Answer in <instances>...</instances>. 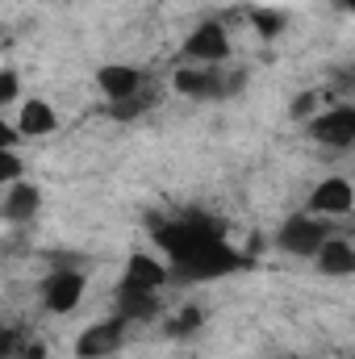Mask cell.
Segmentation results:
<instances>
[{
  "mask_svg": "<svg viewBox=\"0 0 355 359\" xmlns=\"http://www.w3.org/2000/svg\"><path fill=\"white\" fill-rule=\"evenodd\" d=\"M155 243L168 255L172 280L180 284H201V280H222L247 268V255L234 251L222 234L217 222L205 217H176L155 226Z\"/></svg>",
  "mask_w": 355,
  "mask_h": 359,
  "instance_id": "cell-1",
  "label": "cell"
},
{
  "mask_svg": "<svg viewBox=\"0 0 355 359\" xmlns=\"http://www.w3.org/2000/svg\"><path fill=\"white\" fill-rule=\"evenodd\" d=\"M330 238H335V230H330V222H326L322 213H293V217L280 226V234H276V247H280L284 255L318 259V251H322Z\"/></svg>",
  "mask_w": 355,
  "mask_h": 359,
  "instance_id": "cell-2",
  "label": "cell"
},
{
  "mask_svg": "<svg viewBox=\"0 0 355 359\" xmlns=\"http://www.w3.org/2000/svg\"><path fill=\"white\" fill-rule=\"evenodd\" d=\"M243 84H247V72H222V67H201V63L176 72V92L192 100H226L243 92Z\"/></svg>",
  "mask_w": 355,
  "mask_h": 359,
  "instance_id": "cell-3",
  "label": "cell"
},
{
  "mask_svg": "<svg viewBox=\"0 0 355 359\" xmlns=\"http://www.w3.org/2000/svg\"><path fill=\"white\" fill-rule=\"evenodd\" d=\"M126 330H130V318H126V313H113V318L96 322V326H88V330L76 339V355H80V359H109V355H117V351L126 347Z\"/></svg>",
  "mask_w": 355,
  "mask_h": 359,
  "instance_id": "cell-4",
  "label": "cell"
},
{
  "mask_svg": "<svg viewBox=\"0 0 355 359\" xmlns=\"http://www.w3.org/2000/svg\"><path fill=\"white\" fill-rule=\"evenodd\" d=\"M309 138L322 142V147H335V151L355 147V104H330L326 113H314L309 117Z\"/></svg>",
  "mask_w": 355,
  "mask_h": 359,
  "instance_id": "cell-5",
  "label": "cell"
},
{
  "mask_svg": "<svg viewBox=\"0 0 355 359\" xmlns=\"http://www.w3.org/2000/svg\"><path fill=\"white\" fill-rule=\"evenodd\" d=\"M84 284H88V280H84L80 268L59 264V268L42 280V305H46L51 313H72V309L84 301Z\"/></svg>",
  "mask_w": 355,
  "mask_h": 359,
  "instance_id": "cell-6",
  "label": "cell"
},
{
  "mask_svg": "<svg viewBox=\"0 0 355 359\" xmlns=\"http://www.w3.org/2000/svg\"><path fill=\"white\" fill-rule=\"evenodd\" d=\"M184 55L201 67H217L226 55H230V34L222 21H201L188 38H184Z\"/></svg>",
  "mask_w": 355,
  "mask_h": 359,
  "instance_id": "cell-7",
  "label": "cell"
},
{
  "mask_svg": "<svg viewBox=\"0 0 355 359\" xmlns=\"http://www.w3.org/2000/svg\"><path fill=\"white\" fill-rule=\"evenodd\" d=\"M38 209H42V188H38V184H29V180L4 184V205H0V213H4L8 226H29V222L38 217Z\"/></svg>",
  "mask_w": 355,
  "mask_h": 359,
  "instance_id": "cell-8",
  "label": "cell"
},
{
  "mask_svg": "<svg viewBox=\"0 0 355 359\" xmlns=\"http://www.w3.org/2000/svg\"><path fill=\"white\" fill-rule=\"evenodd\" d=\"M351 205H355V188H351V180H343V176H326L309 192V213H322V217L351 213Z\"/></svg>",
  "mask_w": 355,
  "mask_h": 359,
  "instance_id": "cell-9",
  "label": "cell"
},
{
  "mask_svg": "<svg viewBox=\"0 0 355 359\" xmlns=\"http://www.w3.org/2000/svg\"><path fill=\"white\" fill-rule=\"evenodd\" d=\"M96 84L100 92L113 100V104H126V100H134L138 92H142V72L138 67H130V63H105L100 72H96Z\"/></svg>",
  "mask_w": 355,
  "mask_h": 359,
  "instance_id": "cell-10",
  "label": "cell"
},
{
  "mask_svg": "<svg viewBox=\"0 0 355 359\" xmlns=\"http://www.w3.org/2000/svg\"><path fill=\"white\" fill-rule=\"evenodd\" d=\"M168 280H172V268H168V264H159L155 255H130V264H126V276H121V288L159 292Z\"/></svg>",
  "mask_w": 355,
  "mask_h": 359,
  "instance_id": "cell-11",
  "label": "cell"
},
{
  "mask_svg": "<svg viewBox=\"0 0 355 359\" xmlns=\"http://www.w3.org/2000/svg\"><path fill=\"white\" fill-rule=\"evenodd\" d=\"M13 121H17V130H21L25 138H46V134H55V130H59L55 109H51L46 100H38V96L21 100V104H17V113H13Z\"/></svg>",
  "mask_w": 355,
  "mask_h": 359,
  "instance_id": "cell-12",
  "label": "cell"
},
{
  "mask_svg": "<svg viewBox=\"0 0 355 359\" xmlns=\"http://www.w3.org/2000/svg\"><path fill=\"white\" fill-rule=\"evenodd\" d=\"M318 271L322 276H355V243L347 238H330L322 251H318Z\"/></svg>",
  "mask_w": 355,
  "mask_h": 359,
  "instance_id": "cell-13",
  "label": "cell"
},
{
  "mask_svg": "<svg viewBox=\"0 0 355 359\" xmlns=\"http://www.w3.org/2000/svg\"><path fill=\"white\" fill-rule=\"evenodd\" d=\"M117 313H126L130 322H147L159 313V292H142V288H117Z\"/></svg>",
  "mask_w": 355,
  "mask_h": 359,
  "instance_id": "cell-14",
  "label": "cell"
},
{
  "mask_svg": "<svg viewBox=\"0 0 355 359\" xmlns=\"http://www.w3.org/2000/svg\"><path fill=\"white\" fill-rule=\"evenodd\" d=\"M201 326H205V309H201V305H184L176 318L168 322V334H172V339H184V334H192V330H201Z\"/></svg>",
  "mask_w": 355,
  "mask_h": 359,
  "instance_id": "cell-15",
  "label": "cell"
},
{
  "mask_svg": "<svg viewBox=\"0 0 355 359\" xmlns=\"http://www.w3.org/2000/svg\"><path fill=\"white\" fill-rule=\"evenodd\" d=\"M251 25H255L264 38H276V34L288 25V17H284L280 8H255V13H251Z\"/></svg>",
  "mask_w": 355,
  "mask_h": 359,
  "instance_id": "cell-16",
  "label": "cell"
},
{
  "mask_svg": "<svg viewBox=\"0 0 355 359\" xmlns=\"http://www.w3.org/2000/svg\"><path fill=\"white\" fill-rule=\"evenodd\" d=\"M17 104V72L4 67L0 72V109H13Z\"/></svg>",
  "mask_w": 355,
  "mask_h": 359,
  "instance_id": "cell-17",
  "label": "cell"
},
{
  "mask_svg": "<svg viewBox=\"0 0 355 359\" xmlns=\"http://www.w3.org/2000/svg\"><path fill=\"white\" fill-rule=\"evenodd\" d=\"M0 180H4V184H17V180H21V159H17V151H0Z\"/></svg>",
  "mask_w": 355,
  "mask_h": 359,
  "instance_id": "cell-18",
  "label": "cell"
},
{
  "mask_svg": "<svg viewBox=\"0 0 355 359\" xmlns=\"http://www.w3.org/2000/svg\"><path fill=\"white\" fill-rule=\"evenodd\" d=\"M314 104H318V96H314V92H305V96H297V100L288 104V113L301 121V117H309V113H314Z\"/></svg>",
  "mask_w": 355,
  "mask_h": 359,
  "instance_id": "cell-19",
  "label": "cell"
},
{
  "mask_svg": "<svg viewBox=\"0 0 355 359\" xmlns=\"http://www.w3.org/2000/svg\"><path fill=\"white\" fill-rule=\"evenodd\" d=\"M335 4H343V8H347V13L355 17V0H335Z\"/></svg>",
  "mask_w": 355,
  "mask_h": 359,
  "instance_id": "cell-20",
  "label": "cell"
}]
</instances>
